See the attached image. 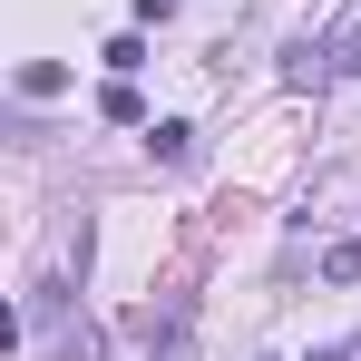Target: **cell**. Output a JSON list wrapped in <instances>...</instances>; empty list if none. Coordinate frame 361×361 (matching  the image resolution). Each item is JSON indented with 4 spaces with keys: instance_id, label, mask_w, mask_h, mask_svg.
Masks as SVG:
<instances>
[{
    "instance_id": "obj_4",
    "label": "cell",
    "mask_w": 361,
    "mask_h": 361,
    "mask_svg": "<svg viewBox=\"0 0 361 361\" xmlns=\"http://www.w3.org/2000/svg\"><path fill=\"white\" fill-rule=\"evenodd\" d=\"M108 68H118V78H127V68H147V39H137V30H118V39H108Z\"/></svg>"
},
{
    "instance_id": "obj_3",
    "label": "cell",
    "mask_w": 361,
    "mask_h": 361,
    "mask_svg": "<svg viewBox=\"0 0 361 361\" xmlns=\"http://www.w3.org/2000/svg\"><path fill=\"white\" fill-rule=\"evenodd\" d=\"M332 68H361V0L342 10V30H332Z\"/></svg>"
},
{
    "instance_id": "obj_1",
    "label": "cell",
    "mask_w": 361,
    "mask_h": 361,
    "mask_svg": "<svg viewBox=\"0 0 361 361\" xmlns=\"http://www.w3.org/2000/svg\"><path fill=\"white\" fill-rule=\"evenodd\" d=\"M147 157H157V166H195V127H185V118L147 127Z\"/></svg>"
},
{
    "instance_id": "obj_2",
    "label": "cell",
    "mask_w": 361,
    "mask_h": 361,
    "mask_svg": "<svg viewBox=\"0 0 361 361\" xmlns=\"http://www.w3.org/2000/svg\"><path fill=\"white\" fill-rule=\"evenodd\" d=\"M59 88H68L59 59H20V98H59Z\"/></svg>"
}]
</instances>
